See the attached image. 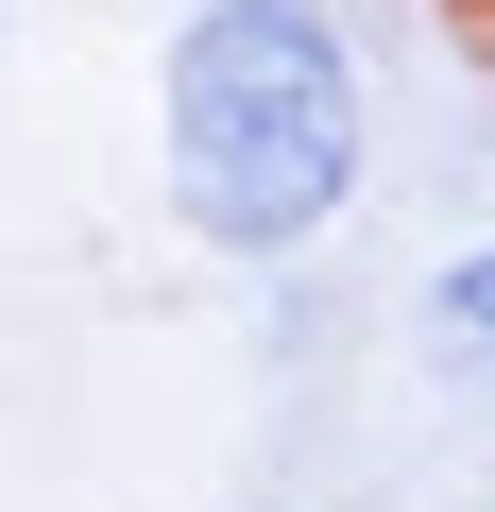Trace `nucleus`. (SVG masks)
I'll use <instances>...</instances> for the list:
<instances>
[{
    "mask_svg": "<svg viewBox=\"0 0 495 512\" xmlns=\"http://www.w3.org/2000/svg\"><path fill=\"white\" fill-rule=\"evenodd\" d=\"M376 171V86L359 35L325 0H188L171 52H154V188L205 256L239 274H291V256L342 239Z\"/></svg>",
    "mask_w": 495,
    "mask_h": 512,
    "instance_id": "nucleus-1",
    "label": "nucleus"
},
{
    "mask_svg": "<svg viewBox=\"0 0 495 512\" xmlns=\"http://www.w3.org/2000/svg\"><path fill=\"white\" fill-rule=\"evenodd\" d=\"M427 359H444L461 393H495V239H461L444 274H427Z\"/></svg>",
    "mask_w": 495,
    "mask_h": 512,
    "instance_id": "nucleus-2",
    "label": "nucleus"
}]
</instances>
